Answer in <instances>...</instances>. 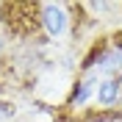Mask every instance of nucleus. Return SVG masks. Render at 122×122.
Instances as JSON below:
<instances>
[{
    "label": "nucleus",
    "instance_id": "nucleus-5",
    "mask_svg": "<svg viewBox=\"0 0 122 122\" xmlns=\"http://www.w3.org/2000/svg\"><path fill=\"white\" fill-rule=\"evenodd\" d=\"M6 45H8V42H6V33H0V58H3V53H6Z\"/></svg>",
    "mask_w": 122,
    "mask_h": 122
},
{
    "label": "nucleus",
    "instance_id": "nucleus-2",
    "mask_svg": "<svg viewBox=\"0 0 122 122\" xmlns=\"http://www.w3.org/2000/svg\"><path fill=\"white\" fill-rule=\"evenodd\" d=\"M97 83H100V75H97V72H86V75H81L75 83H72V89H69L67 106H69V108H83L86 103L94 97Z\"/></svg>",
    "mask_w": 122,
    "mask_h": 122
},
{
    "label": "nucleus",
    "instance_id": "nucleus-3",
    "mask_svg": "<svg viewBox=\"0 0 122 122\" xmlns=\"http://www.w3.org/2000/svg\"><path fill=\"white\" fill-rule=\"evenodd\" d=\"M94 100H97L100 108H111L122 100V78H100L97 92H94Z\"/></svg>",
    "mask_w": 122,
    "mask_h": 122
},
{
    "label": "nucleus",
    "instance_id": "nucleus-1",
    "mask_svg": "<svg viewBox=\"0 0 122 122\" xmlns=\"http://www.w3.org/2000/svg\"><path fill=\"white\" fill-rule=\"evenodd\" d=\"M39 22H42V30H45L47 39L64 36L69 22H72L69 6H64V3H42V8H39Z\"/></svg>",
    "mask_w": 122,
    "mask_h": 122
},
{
    "label": "nucleus",
    "instance_id": "nucleus-4",
    "mask_svg": "<svg viewBox=\"0 0 122 122\" xmlns=\"http://www.w3.org/2000/svg\"><path fill=\"white\" fill-rule=\"evenodd\" d=\"M17 117V106L14 103H0V122H8Z\"/></svg>",
    "mask_w": 122,
    "mask_h": 122
}]
</instances>
